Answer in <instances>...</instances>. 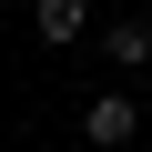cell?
I'll use <instances>...</instances> for the list:
<instances>
[{"label": "cell", "mask_w": 152, "mask_h": 152, "mask_svg": "<svg viewBox=\"0 0 152 152\" xmlns=\"http://www.w3.org/2000/svg\"><path fill=\"white\" fill-rule=\"evenodd\" d=\"M81 132H91V142H132V132H142V112H132L122 91H102V102L81 112Z\"/></svg>", "instance_id": "obj_1"}, {"label": "cell", "mask_w": 152, "mask_h": 152, "mask_svg": "<svg viewBox=\"0 0 152 152\" xmlns=\"http://www.w3.org/2000/svg\"><path fill=\"white\" fill-rule=\"evenodd\" d=\"M102 51H112V61H152V20H112Z\"/></svg>", "instance_id": "obj_2"}, {"label": "cell", "mask_w": 152, "mask_h": 152, "mask_svg": "<svg viewBox=\"0 0 152 152\" xmlns=\"http://www.w3.org/2000/svg\"><path fill=\"white\" fill-rule=\"evenodd\" d=\"M31 20H41V41H71V31H81V0H41Z\"/></svg>", "instance_id": "obj_3"}]
</instances>
